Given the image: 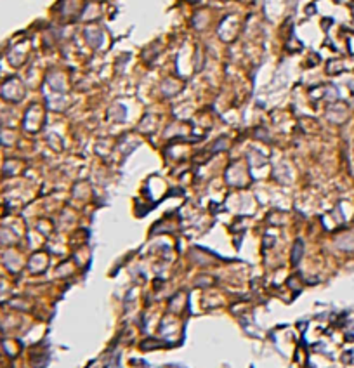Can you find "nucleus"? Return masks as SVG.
I'll use <instances>...</instances> for the list:
<instances>
[]
</instances>
